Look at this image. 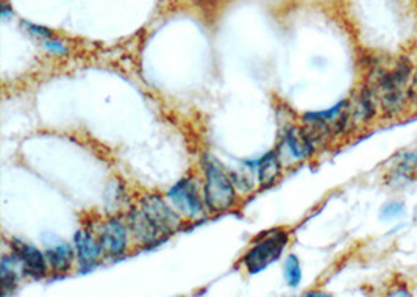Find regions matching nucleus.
<instances>
[{
	"label": "nucleus",
	"instance_id": "4468645a",
	"mask_svg": "<svg viewBox=\"0 0 417 297\" xmlns=\"http://www.w3.org/2000/svg\"><path fill=\"white\" fill-rule=\"evenodd\" d=\"M19 262V258L16 257H8L3 255L2 257V272H0V277H2V296H8L10 293H13L16 289V283H17V272H16V263Z\"/></svg>",
	"mask_w": 417,
	"mask_h": 297
},
{
	"label": "nucleus",
	"instance_id": "f8f14e48",
	"mask_svg": "<svg viewBox=\"0 0 417 297\" xmlns=\"http://www.w3.org/2000/svg\"><path fill=\"white\" fill-rule=\"evenodd\" d=\"M130 227L133 230L134 236L143 242H152L158 238H161V235H159L155 230V227L149 222V219H147L145 215L143 213V210L133 211L130 215Z\"/></svg>",
	"mask_w": 417,
	"mask_h": 297
},
{
	"label": "nucleus",
	"instance_id": "ddd939ff",
	"mask_svg": "<svg viewBox=\"0 0 417 297\" xmlns=\"http://www.w3.org/2000/svg\"><path fill=\"white\" fill-rule=\"evenodd\" d=\"M280 159L278 150L269 152L260 161V181L263 186H271L280 175Z\"/></svg>",
	"mask_w": 417,
	"mask_h": 297
},
{
	"label": "nucleus",
	"instance_id": "f3484780",
	"mask_svg": "<svg viewBox=\"0 0 417 297\" xmlns=\"http://www.w3.org/2000/svg\"><path fill=\"white\" fill-rule=\"evenodd\" d=\"M405 215V204L403 202H386L382 210H380V219L384 222H391L398 219Z\"/></svg>",
	"mask_w": 417,
	"mask_h": 297
},
{
	"label": "nucleus",
	"instance_id": "412c9836",
	"mask_svg": "<svg viewBox=\"0 0 417 297\" xmlns=\"http://www.w3.org/2000/svg\"><path fill=\"white\" fill-rule=\"evenodd\" d=\"M306 296H328V294H325V293H308Z\"/></svg>",
	"mask_w": 417,
	"mask_h": 297
},
{
	"label": "nucleus",
	"instance_id": "423d86ee",
	"mask_svg": "<svg viewBox=\"0 0 417 297\" xmlns=\"http://www.w3.org/2000/svg\"><path fill=\"white\" fill-rule=\"evenodd\" d=\"M413 72V64L408 58H400V62L396 64V68L388 72H382L378 75L377 88L383 94L396 93V91H403Z\"/></svg>",
	"mask_w": 417,
	"mask_h": 297
},
{
	"label": "nucleus",
	"instance_id": "9d476101",
	"mask_svg": "<svg viewBox=\"0 0 417 297\" xmlns=\"http://www.w3.org/2000/svg\"><path fill=\"white\" fill-rule=\"evenodd\" d=\"M46 258L55 272H66L72 266L73 251L67 242L58 241L55 246L47 247Z\"/></svg>",
	"mask_w": 417,
	"mask_h": 297
},
{
	"label": "nucleus",
	"instance_id": "0eeeda50",
	"mask_svg": "<svg viewBox=\"0 0 417 297\" xmlns=\"http://www.w3.org/2000/svg\"><path fill=\"white\" fill-rule=\"evenodd\" d=\"M100 242L109 255H121L127 249V227L119 219H112L102 227Z\"/></svg>",
	"mask_w": 417,
	"mask_h": 297
},
{
	"label": "nucleus",
	"instance_id": "2eb2a0df",
	"mask_svg": "<svg viewBox=\"0 0 417 297\" xmlns=\"http://www.w3.org/2000/svg\"><path fill=\"white\" fill-rule=\"evenodd\" d=\"M346 107H347V102L342 100V102H339L338 105L330 108V110L317 111V113H306L303 120H305V123H308V124L310 123H317V124L328 125L330 130H331V125H333L336 120H338V118L341 116V114L344 113Z\"/></svg>",
	"mask_w": 417,
	"mask_h": 297
},
{
	"label": "nucleus",
	"instance_id": "20e7f679",
	"mask_svg": "<svg viewBox=\"0 0 417 297\" xmlns=\"http://www.w3.org/2000/svg\"><path fill=\"white\" fill-rule=\"evenodd\" d=\"M169 199L181 215L191 217V219L204 216V202L200 201L197 188H195L193 180L185 179L179 181L169 191Z\"/></svg>",
	"mask_w": 417,
	"mask_h": 297
},
{
	"label": "nucleus",
	"instance_id": "aec40b11",
	"mask_svg": "<svg viewBox=\"0 0 417 297\" xmlns=\"http://www.w3.org/2000/svg\"><path fill=\"white\" fill-rule=\"evenodd\" d=\"M389 296H411V294L408 293V291H405V289L402 291V288H400V291H391Z\"/></svg>",
	"mask_w": 417,
	"mask_h": 297
},
{
	"label": "nucleus",
	"instance_id": "f03ea898",
	"mask_svg": "<svg viewBox=\"0 0 417 297\" xmlns=\"http://www.w3.org/2000/svg\"><path fill=\"white\" fill-rule=\"evenodd\" d=\"M287 244V233L283 230H274L269 233L267 238L261 240L254 249L247 252L244 257V264L249 269L250 274H256L263 269H266L269 264L277 262L283 249Z\"/></svg>",
	"mask_w": 417,
	"mask_h": 297
},
{
	"label": "nucleus",
	"instance_id": "1a4fd4ad",
	"mask_svg": "<svg viewBox=\"0 0 417 297\" xmlns=\"http://www.w3.org/2000/svg\"><path fill=\"white\" fill-rule=\"evenodd\" d=\"M285 143L287 145V149H290L291 155L297 160H303L314 152V143L311 141V138L305 130H297V129L287 130Z\"/></svg>",
	"mask_w": 417,
	"mask_h": 297
},
{
	"label": "nucleus",
	"instance_id": "39448f33",
	"mask_svg": "<svg viewBox=\"0 0 417 297\" xmlns=\"http://www.w3.org/2000/svg\"><path fill=\"white\" fill-rule=\"evenodd\" d=\"M16 255L19 257V262L24 266V274H28L32 277H42L47 272V258L46 255L36 249L32 244H26L19 240H15L11 242Z\"/></svg>",
	"mask_w": 417,
	"mask_h": 297
},
{
	"label": "nucleus",
	"instance_id": "6e6552de",
	"mask_svg": "<svg viewBox=\"0 0 417 297\" xmlns=\"http://www.w3.org/2000/svg\"><path fill=\"white\" fill-rule=\"evenodd\" d=\"M73 244H76L78 262L82 266L94 264L103 251L102 242L96 241L94 236L87 230H78L73 235Z\"/></svg>",
	"mask_w": 417,
	"mask_h": 297
},
{
	"label": "nucleus",
	"instance_id": "a211bd4d",
	"mask_svg": "<svg viewBox=\"0 0 417 297\" xmlns=\"http://www.w3.org/2000/svg\"><path fill=\"white\" fill-rule=\"evenodd\" d=\"M24 27H26L30 33H32L33 36H38V38H51V36L53 35L52 30H48L46 27H41V26H35V24H30V22H24L22 24Z\"/></svg>",
	"mask_w": 417,
	"mask_h": 297
},
{
	"label": "nucleus",
	"instance_id": "6ab92c4d",
	"mask_svg": "<svg viewBox=\"0 0 417 297\" xmlns=\"http://www.w3.org/2000/svg\"><path fill=\"white\" fill-rule=\"evenodd\" d=\"M46 47L48 48V51L55 52V53H66V47L63 46V42H60V41H55V39L47 41Z\"/></svg>",
	"mask_w": 417,
	"mask_h": 297
},
{
	"label": "nucleus",
	"instance_id": "dca6fc26",
	"mask_svg": "<svg viewBox=\"0 0 417 297\" xmlns=\"http://www.w3.org/2000/svg\"><path fill=\"white\" fill-rule=\"evenodd\" d=\"M285 277L286 282L290 287L296 288L300 285V280H302V269H300V262L296 255L287 257L286 263H285Z\"/></svg>",
	"mask_w": 417,
	"mask_h": 297
},
{
	"label": "nucleus",
	"instance_id": "f257e3e1",
	"mask_svg": "<svg viewBox=\"0 0 417 297\" xmlns=\"http://www.w3.org/2000/svg\"><path fill=\"white\" fill-rule=\"evenodd\" d=\"M235 186L219 163L211 159L205 163V204L211 211H225L235 204Z\"/></svg>",
	"mask_w": 417,
	"mask_h": 297
},
{
	"label": "nucleus",
	"instance_id": "7ed1b4c3",
	"mask_svg": "<svg viewBox=\"0 0 417 297\" xmlns=\"http://www.w3.org/2000/svg\"><path fill=\"white\" fill-rule=\"evenodd\" d=\"M143 213L161 236L174 233L180 227V216L158 196H147L144 199Z\"/></svg>",
	"mask_w": 417,
	"mask_h": 297
},
{
	"label": "nucleus",
	"instance_id": "9b49d317",
	"mask_svg": "<svg viewBox=\"0 0 417 297\" xmlns=\"http://www.w3.org/2000/svg\"><path fill=\"white\" fill-rule=\"evenodd\" d=\"M417 168V152H405L398 156L394 169L391 171L389 185L402 186L408 180L413 179V174Z\"/></svg>",
	"mask_w": 417,
	"mask_h": 297
}]
</instances>
